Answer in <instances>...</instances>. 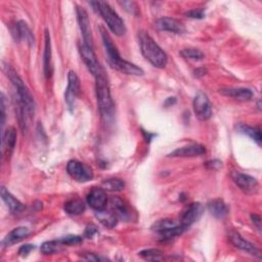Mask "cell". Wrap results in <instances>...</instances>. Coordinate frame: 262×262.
<instances>
[{"instance_id": "8fae6325", "label": "cell", "mask_w": 262, "mask_h": 262, "mask_svg": "<svg viewBox=\"0 0 262 262\" xmlns=\"http://www.w3.org/2000/svg\"><path fill=\"white\" fill-rule=\"evenodd\" d=\"M80 89H81V84H80L79 77L75 72L70 71L68 74V87L64 93V100L70 108L74 106L75 99L79 95Z\"/></svg>"}, {"instance_id": "d6a6232c", "label": "cell", "mask_w": 262, "mask_h": 262, "mask_svg": "<svg viewBox=\"0 0 262 262\" xmlns=\"http://www.w3.org/2000/svg\"><path fill=\"white\" fill-rule=\"evenodd\" d=\"M59 242L63 246H74V245L81 244L82 243V237L79 236V235L70 234V235H66V236H62L61 238H59Z\"/></svg>"}, {"instance_id": "5b68a950", "label": "cell", "mask_w": 262, "mask_h": 262, "mask_svg": "<svg viewBox=\"0 0 262 262\" xmlns=\"http://www.w3.org/2000/svg\"><path fill=\"white\" fill-rule=\"evenodd\" d=\"M93 9L101 15L110 30L117 36H123L126 33V27L119 14L104 1H94L89 3Z\"/></svg>"}, {"instance_id": "5bb4252c", "label": "cell", "mask_w": 262, "mask_h": 262, "mask_svg": "<svg viewBox=\"0 0 262 262\" xmlns=\"http://www.w3.org/2000/svg\"><path fill=\"white\" fill-rule=\"evenodd\" d=\"M229 237V241L230 243L237 249L244 251V252H247L253 256H256L258 258L261 257V253H260V250L252 243L248 242L247 239H245L239 233L235 232V231H231L228 235Z\"/></svg>"}, {"instance_id": "4316f807", "label": "cell", "mask_w": 262, "mask_h": 262, "mask_svg": "<svg viewBox=\"0 0 262 262\" xmlns=\"http://www.w3.org/2000/svg\"><path fill=\"white\" fill-rule=\"evenodd\" d=\"M96 218L102 225L108 228L115 227L118 222V217L115 215L114 212H106L104 210L96 211Z\"/></svg>"}, {"instance_id": "7402d4cb", "label": "cell", "mask_w": 262, "mask_h": 262, "mask_svg": "<svg viewBox=\"0 0 262 262\" xmlns=\"http://www.w3.org/2000/svg\"><path fill=\"white\" fill-rule=\"evenodd\" d=\"M111 206H112L113 212L115 213V215L118 218H121L125 221H127L131 218V213H130L129 208L121 199H119L117 196H113L111 200Z\"/></svg>"}, {"instance_id": "f35d334b", "label": "cell", "mask_w": 262, "mask_h": 262, "mask_svg": "<svg viewBox=\"0 0 262 262\" xmlns=\"http://www.w3.org/2000/svg\"><path fill=\"white\" fill-rule=\"evenodd\" d=\"M97 232V228H96V226L95 225H93V224H90V225H88L87 227H86V229H85V236L86 237H88V238H90V237H92L95 233Z\"/></svg>"}, {"instance_id": "b9f144b4", "label": "cell", "mask_w": 262, "mask_h": 262, "mask_svg": "<svg viewBox=\"0 0 262 262\" xmlns=\"http://www.w3.org/2000/svg\"><path fill=\"white\" fill-rule=\"evenodd\" d=\"M206 73H207V70H206V69L200 68V69H198V70L194 71V76H195V77H203L204 75H206Z\"/></svg>"}, {"instance_id": "484cf974", "label": "cell", "mask_w": 262, "mask_h": 262, "mask_svg": "<svg viewBox=\"0 0 262 262\" xmlns=\"http://www.w3.org/2000/svg\"><path fill=\"white\" fill-rule=\"evenodd\" d=\"M63 209L69 215H80L85 211V204L80 199H72L64 203Z\"/></svg>"}, {"instance_id": "f1b7e54d", "label": "cell", "mask_w": 262, "mask_h": 262, "mask_svg": "<svg viewBox=\"0 0 262 262\" xmlns=\"http://www.w3.org/2000/svg\"><path fill=\"white\" fill-rule=\"evenodd\" d=\"M238 131L241 133H244L246 135H248L249 137H251L253 140H255L258 144L261 143V132L258 128L256 127H252L249 125H239L238 126Z\"/></svg>"}, {"instance_id": "30bf717a", "label": "cell", "mask_w": 262, "mask_h": 262, "mask_svg": "<svg viewBox=\"0 0 262 262\" xmlns=\"http://www.w3.org/2000/svg\"><path fill=\"white\" fill-rule=\"evenodd\" d=\"M231 178L234 181V183L239 187V189L243 190L244 192L256 193L258 191L259 184L256 178L241 172H232Z\"/></svg>"}, {"instance_id": "7a4b0ae2", "label": "cell", "mask_w": 262, "mask_h": 262, "mask_svg": "<svg viewBox=\"0 0 262 262\" xmlns=\"http://www.w3.org/2000/svg\"><path fill=\"white\" fill-rule=\"evenodd\" d=\"M138 42L142 55L154 67L164 68L167 64L168 56L166 52L146 32H138Z\"/></svg>"}, {"instance_id": "8992f818", "label": "cell", "mask_w": 262, "mask_h": 262, "mask_svg": "<svg viewBox=\"0 0 262 262\" xmlns=\"http://www.w3.org/2000/svg\"><path fill=\"white\" fill-rule=\"evenodd\" d=\"M151 230L157 232L164 239H169L182 234L186 228L181 225L180 221L177 222L173 219L166 218L156 221L151 226Z\"/></svg>"}, {"instance_id": "2e32d148", "label": "cell", "mask_w": 262, "mask_h": 262, "mask_svg": "<svg viewBox=\"0 0 262 262\" xmlns=\"http://www.w3.org/2000/svg\"><path fill=\"white\" fill-rule=\"evenodd\" d=\"M11 34L14 40L17 42H19L20 40H25V42L30 46L34 44L35 38L33 32L24 20H19L13 25V28L11 29Z\"/></svg>"}, {"instance_id": "4fadbf2b", "label": "cell", "mask_w": 262, "mask_h": 262, "mask_svg": "<svg viewBox=\"0 0 262 262\" xmlns=\"http://www.w3.org/2000/svg\"><path fill=\"white\" fill-rule=\"evenodd\" d=\"M88 205L95 211L105 210L107 205V195L103 188L93 187L87 194Z\"/></svg>"}, {"instance_id": "1f68e13d", "label": "cell", "mask_w": 262, "mask_h": 262, "mask_svg": "<svg viewBox=\"0 0 262 262\" xmlns=\"http://www.w3.org/2000/svg\"><path fill=\"white\" fill-rule=\"evenodd\" d=\"M180 54L184 58L192 60H201L204 58V53L196 48H184L180 51Z\"/></svg>"}, {"instance_id": "603a6c76", "label": "cell", "mask_w": 262, "mask_h": 262, "mask_svg": "<svg viewBox=\"0 0 262 262\" xmlns=\"http://www.w3.org/2000/svg\"><path fill=\"white\" fill-rule=\"evenodd\" d=\"M30 233V230L28 227H25V226H19V227H16L14 229H12L6 236L5 238L3 239L2 244L4 246H11L15 243H18L19 241H21L23 238H25L26 236H28Z\"/></svg>"}, {"instance_id": "e0dca14e", "label": "cell", "mask_w": 262, "mask_h": 262, "mask_svg": "<svg viewBox=\"0 0 262 262\" xmlns=\"http://www.w3.org/2000/svg\"><path fill=\"white\" fill-rule=\"evenodd\" d=\"M156 27L161 31H167L175 34H182L185 32V27L181 21L168 16L157 19Z\"/></svg>"}, {"instance_id": "836d02e7", "label": "cell", "mask_w": 262, "mask_h": 262, "mask_svg": "<svg viewBox=\"0 0 262 262\" xmlns=\"http://www.w3.org/2000/svg\"><path fill=\"white\" fill-rule=\"evenodd\" d=\"M120 4L129 13H131L133 15H138L139 8H138V6H137V4L135 2H133V1H123V2H120Z\"/></svg>"}, {"instance_id": "ffe728a7", "label": "cell", "mask_w": 262, "mask_h": 262, "mask_svg": "<svg viewBox=\"0 0 262 262\" xmlns=\"http://www.w3.org/2000/svg\"><path fill=\"white\" fill-rule=\"evenodd\" d=\"M43 70L46 78L51 77L52 62H51V38L48 30H45V44L43 53Z\"/></svg>"}, {"instance_id": "3957f363", "label": "cell", "mask_w": 262, "mask_h": 262, "mask_svg": "<svg viewBox=\"0 0 262 262\" xmlns=\"http://www.w3.org/2000/svg\"><path fill=\"white\" fill-rule=\"evenodd\" d=\"M4 72L16 91V96H17L16 102L19 103L25 108L28 116L31 118L32 116H34V112H35V101L31 92L25 85L21 78L9 64H4Z\"/></svg>"}, {"instance_id": "d590c367", "label": "cell", "mask_w": 262, "mask_h": 262, "mask_svg": "<svg viewBox=\"0 0 262 262\" xmlns=\"http://www.w3.org/2000/svg\"><path fill=\"white\" fill-rule=\"evenodd\" d=\"M185 15L190 18H203L205 16L203 9H191L185 12Z\"/></svg>"}, {"instance_id": "83f0119b", "label": "cell", "mask_w": 262, "mask_h": 262, "mask_svg": "<svg viewBox=\"0 0 262 262\" xmlns=\"http://www.w3.org/2000/svg\"><path fill=\"white\" fill-rule=\"evenodd\" d=\"M124 181L119 178H108L102 181V188L112 192L121 191L124 188Z\"/></svg>"}, {"instance_id": "e575fe53", "label": "cell", "mask_w": 262, "mask_h": 262, "mask_svg": "<svg viewBox=\"0 0 262 262\" xmlns=\"http://www.w3.org/2000/svg\"><path fill=\"white\" fill-rule=\"evenodd\" d=\"M82 258L85 260H88V261H105V260H107V258L99 256L94 253H84L82 255Z\"/></svg>"}, {"instance_id": "9c48e42d", "label": "cell", "mask_w": 262, "mask_h": 262, "mask_svg": "<svg viewBox=\"0 0 262 262\" xmlns=\"http://www.w3.org/2000/svg\"><path fill=\"white\" fill-rule=\"evenodd\" d=\"M193 112L200 121H207L212 116V107L208 96L204 92H198L192 101Z\"/></svg>"}, {"instance_id": "8d00e7d4", "label": "cell", "mask_w": 262, "mask_h": 262, "mask_svg": "<svg viewBox=\"0 0 262 262\" xmlns=\"http://www.w3.org/2000/svg\"><path fill=\"white\" fill-rule=\"evenodd\" d=\"M34 245H30V244H27V245H24L19 248L18 250V254L21 256V257H26L28 254H30V252L32 250H34Z\"/></svg>"}, {"instance_id": "44dd1931", "label": "cell", "mask_w": 262, "mask_h": 262, "mask_svg": "<svg viewBox=\"0 0 262 262\" xmlns=\"http://www.w3.org/2000/svg\"><path fill=\"white\" fill-rule=\"evenodd\" d=\"M16 143V131L13 127H8L2 136V154L10 156Z\"/></svg>"}, {"instance_id": "f546056e", "label": "cell", "mask_w": 262, "mask_h": 262, "mask_svg": "<svg viewBox=\"0 0 262 262\" xmlns=\"http://www.w3.org/2000/svg\"><path fill=\"white\" fill-rule=\"evenodd\" d=\"M62 246H63V245L59 242V239L48 241V242H45V243L42 244L40 250H41V252H42L43 254L49 255V254H53V253L59 251Z\"/></svg>"}, {"instance_id": "277c9868", "label": "cell", "mask_w": 262, "mask_h": 262, "mask_svg": "<svg viewBox=\"0 0 262 262\" xmlns=\"http://www.w3.org/2000/svg\"><path fill=\"white\" fill-rule=\"evenodd\" d=\"M95 92L97 99V106L101 117L106 121L110 120L115 111L114 101L110 91V85L104 75L95 78Z\"/></svg>"}, {"instance_id": "ba28073f", "label": "cell", "mask_w": 262, "mask_h": 262, "mask_svg": "<svg viewBox=\"0 0 262 262\" xmlns=\"http://www.w3.org/2000/svg\"><path fill=\"white\" fill-rule=\"evenodd\" d=\"M67 171L72 178L79 182H86L93 178L92 170L77 160L69 161L67 165Z\"/></svg>"}, {"instance_id": "ab89813d", "label": "cell", "mask_w": 262, "mask_h": 262, "mask_svg": "<svg viewBox=\"0 0 262 262\" xmlns=\"http://www.w3.org/2000/svg\"><path fill=\"white\" fill-rule=\"evenodd\" d=\"M4 122H5V101H4V95H3V93H1V125H2V128L4 126Z\"/></svg>"}, {"instance_id": "52a82bcc", "label": "cell", "mask_w": 262, "mask_h": 262, "mask_svg": "<svg viewBox=\"0 0 262 262\" xmlns=\"http://www.w3.org/2000/svg\"><path fill=\"white\" fill-rule=\"evenodd\" d=\"M79 51H80L82 59H83L84 63L86 64L87 69L95 78L98 76L104 75V71H103L102 67L100 66L99 61L97 60V57L93 51V48H91L83 43L80 45Z\"/></svg>"}, {"instance_id": "4dcf8cb0", "label": "cell", "mask_w": 262, "mask_h": 262, "mask_svg": "<svg viewBox=\"0 0 262 262\" xmlns=\"http://www.w3.org/2000/svg\"><path fill=\"white\" fill-rule=\"evenodd\" d=\"M140 257L146 260H151V261H157V260H163V251L159 249H146L143 251H140L138 253Z\"/></svg>"}, {"instance_id": "9a60e30c", "label": "cell", "mask_w": 262, "mask_h": 262, "mask_svg": "<svg viewBox=\"0 0 262 262\" xmlns=\"http://www.w3.org/2000/svg\"><path fill=\"white\" fill-rule=\"evenodd\" d=\"M203 212V206L200 203L190 204L182 213L180 217V223L184 228H188L191 224L199 220Z\"/></svg>"}, {"instance_id": "cb8c5ba5", "label": "cell", "mask_w": 262, "mask_h": 262, "mask_svg": "<svg viewBox=\"0 0 262 262\" xmlns=\"http://www.w3.org/2000/svg\"><path fill=\"white\" fill-rule=\"evenodd\" d=\"M1 199L6 204L11 213H18L24 210V205L14 198L4 186L1 187Z\"/></svg>"}, {"instance_id": "74e56055", "label": "cell", "mask_w": 262, "mask_h": 262, "mask_svg": "<svg viewBox=\"0 0 262 262\" xmlns=\"http://www.w3.org/2000/svg\"><path fill=\"white\" fill-rule=\"evenodd\" d=\"M206 167L208 169L211 170H219L221 167V162L218 160H213V161H209L206 163Z\"/></svg>"}, {"instance_id": "6da1fadb", "label": "cell", "mask_w": 262, "mask_h": 262, "mask_svg": "<svg viewBox=\"0 0 262 262\" xmlns=\"http://www.w3.org/2000/svg\"><path fill=\"white\" fill-rule=\"evenodd\" d=\"M100 32H101L102 42H103V45H104V48H105V51L107 54L108 62L111 63V66L113 68H115L116 70H118L122 73H125L127 75H133V76L143 75L142 69H140L136 64L121 57L117 46L113 43L111 37L106 34V32L104 31L103 28H100Z\"/></svg>"}, {"instance_id": "7c38bea8", "label": "cell", "mask_w": 262, "mask_h": 262, "mask_svg": "<svg viewBox=\"0 0 262 262\" xmlns=\"http://www.w3.org/2000/svg\"><path fill=\"white\" fill-rule=\"evenodd\" d=\"M76 12H77L79 27H80V30L82 32V36L84 39V44L93 48V40H92V34H91L90 21H89L88 14L84 8L79 7V6L76 7Z\"/></svg>"}, {"instance_id": "60d3db41", "label": "cell", "mask_w": 262, "mask_h": 262, "mask_svg": "<svg viewBox=\"0 0 262 262\" xmlns=\"http://www.w3.org/2000/svg\"><path fill=\"white\" fill-rule=\"evenodd\" d=\"M251 219H252L253 223L256 225L257 229L260 231L261 230V218H260V216H258L256 214H252Z\"/></svg>"}, {"instance_id": "ac0fdd59", "label": "cell", "mask_w": 262, "mask_h": 262, "mask_svg": "<svg viewBox=\"0 0 262 262\" xmlns=\"http://www.w3.org/2000/svg\"><path fill=\"white\" fill-rule=\"evenodd\" d=\"M206 154V148L202 144L192 143L189 145H185L179 148H176L172 152L169 154V157L175 158H188V157H199Z\"/></svg>"}, {"instance_id": "d4e9b609", "label": "cell", "mask_w": 262, "mask_h": 262, "mask_svg": "<svg viewBox=\"0 0 262 262\" xmlns=\"http://www.w3.org/2000/svg\"><path fill=\"white\" fill-rule=\"evenodd\" d=\"M208 210L215 218H218V219L224 218L228 213V208H227L226 204L220 199H216V200L209 202Z\"/></svg>"}, {"instance_id": "d6986e66", "label": "cell", "mask_w": 262, "mask_h": 262, "mask_svg": "<svg viewBox=\"0 0 262 262\" xmlns=\"http://www.w3.org/2000/svg\"><path fill=\"white\" fill-rule=\"evenodd\" d=\"M219 93L231 97L239 101H248L253 97V92L248 88H236V87H224L219 89Z\"/></svg>"}]
</instances>
